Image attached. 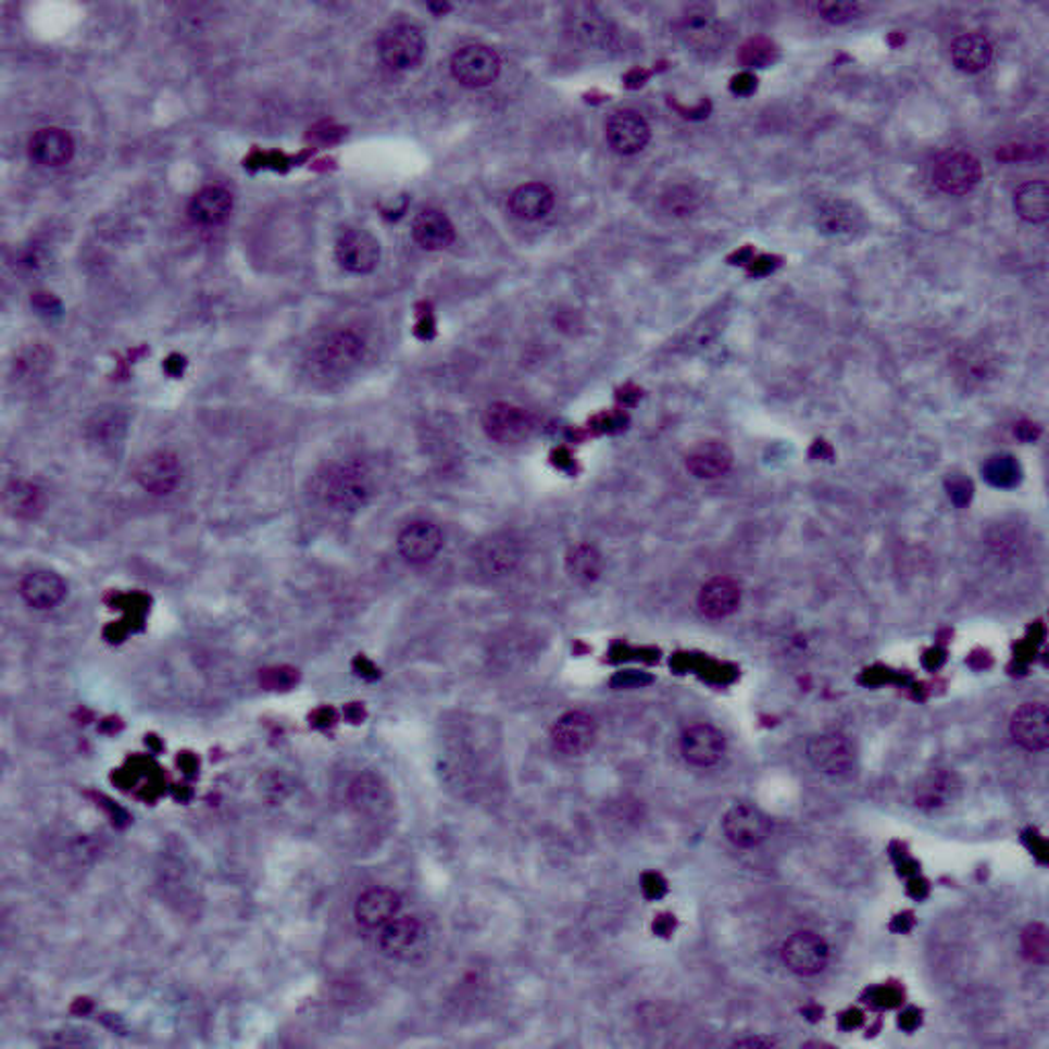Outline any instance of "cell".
I'll return each instance as SVG.
<instances>
[{
  "label": "cell",
  "mask_w": 1049,
  "mask_h": 1049,
  "mask_svg": "<svg viewBox=\"0 0 1049 1049\" xmlns=\"http://www.w3.org/2000/svg\"><path fill=\"white\" fill-rule=\"evenodd\" d=\"M18 595L32 609L50 611L66 599L68 585L54 570L37 569L21 578Z\"/></svg>",
  "instance_id": "obj_15"
},
{
  "label": "cell",
  "mask_w": 1049,
  "mask_h": 1049,
  "mask_svg": "<svg viewBox=\"0 0 1049 1049\" xmlns=\"http://www.w3.org/2000/svg\"><path fill=\"white\" fill-rule=\"evenodd\" d=\"M74 154L71 134L60 127H43L34 134L29 142V157L41 166H62Z\"/></svg>",
  "instance_id": "obj_25"
},
{
  "label": "cell",
  "mask_w": 1049,
  "mask_h": 1049,
  "mask_svg": "<svg viewBox=\"0 0 1049 1049\" xmlns=\"http://www.w3.org/2000/svg\"><path fill=\"white\" fill-rule=\"evenodd\" d=\"M451 72L463 87L482 89L497 80L500 60L495 50L480 43H470L460 48L451 58Z\"/></svg>",
  "instance_id": "obj_9"
},
{
  "label": "cell",
  "mask_w": 1049,
  "mask_h": 1049,
  "mask_svg": "<svg viewBox=\"0 0 1049 1049\" xmlns=\"http://www.w3.org/2000/svg\"><path fill=\"white\" fill-rule=\"evenodd\" d=\"M806 752L810 763L816 766L820 773H826L833 777L849 775L857 761L853 742L838 732H824L810 738Z\"/></svg>",
  "instance_id": "obj_10"
},
{
  "label": "cell",
  "mask_w": 1049,
  "mask_h": 1049,
  "mask_svg": "<svg viewBox=\"0 0 1049 1049\" xmlns=\"http://www.w3.org/2000/svg\"><path fill=\"white\" fill-rule=\"evenodd\" d=\"M678 27H680V34L687 37V41L697 50L710 52L720 48V43H724L722 41L724 34L720 29V23L713 18L710 7H703V4L689 7L680 17Z\"/></svg>",
  "instance_id": "obj_24"
},
{
  "label": "cell",
  "mask_w": 1049,
  "mask_h": 1049,
  "mask_svg": "<svg viewBox=\"0 0 1049 1049\" xmlns=\"http://www.w3.org/2000/svg\"><path fill=\"white\" fill-rule=\"evenodd\" d=\"M523 558V548L515 535L495 534L484 539L476 552V562L484 574L492 578L509 576L519 566Z\"/></svg>",
  "instance_id": "obj_20"
},
{
  "label": "cell",
  "mask_w": 1049,
  "mask_h": 1049,
  "mask_svg": "<svg viewBox=\"0 0 1049 1049\" xmlns=\"http://www.w3.org/2000/svg\"><path fill=\"white\" fill-rule=\"evenodd\" d=\"M726 752V738L712 724H695L680 736V754L689 765L708 769L717 765Z\"/></svg>",
  "instance_id": "obj_14"
},
{
  "label": "cell",
  "mask_w": 1049,
  "mask_h": 1049,
  "mask_svg": "<svg viewBox=\"0 0 1049 1049\" xmlns=\"http://www.w3.org/2000/svg\"><path fill=\"white\" fill-rule=\"evenodd\" d=\"M365 340L357 333L345 328L335 330L316 345V349L312 351L310 367L322 379L337 382L355 372L365 359Z\"/></svg>",
  "instance_id": "obj_2"
},
{
  "label": "cell",
  "mask_w": 1049,
  "mask_h": 1049,
  "mask_svg": "<svg viewBox=\"0 0 1049 1049\" xmlns=\"http://www.w3.org/2000/svg\"><path fill=\"white\" fill-rule=\"evenodd\" d=\"M377 52L382 62L394 71H410L425 55V37L419 27L410 23H398L379 36Z\"/></svg>",
  "instance_id": "obj_5"
},
{
  "label": "cell",
  "mask_w": 1049,
  "mask_h": 1049,
  "mask_svg": "<svg viewBox=\"0 0 1049 1049\" xmlns=\"http://www.w3.org/2000/svg\"><path fill=\"white\" fill-rule=\"evenodd\" d=\"M754 89H757V78H754L752 74L742 72V74L734 76V80H732V90H734L736 95H750V92H752Z\"/></svg>",
  "instance_id": "obj_40"
},
{
  "label": "cell",
  "mask_w": 1049,
  "mask_h": 1049,
  "mask_svg": "<svg viewBox=\"0 0 1049 1049\" xmlns=\"http://www.w3.org/2000/svg\"><path fill=\"white\" fill-rule=\"evenodd\" d=\"M566 570H569L570 578L576 580L578 585H590L603 572V558L595 546L580 544V546L570 550L569 558H566Z\"/></svg>",
  "instance_id": "obj_32"
},
{
  "label": "cell",
  "mask_w": 1049,
  "mask_h": 1049,
  "mask_svg": "<svg viewBox=\"0 0 1049 1049\" xmlns=\"http://www.w3.org/2000/svg\"><path fill=\"white\" fill-rule=\"evenodd\" d=\"M734 463V453L722 441H701L687 455V470L699 480H715L726 476Z\"/></svg>",
  "instance_id": "obj_23"
},
{
  "label": "cell",
  "mask_w": 1049,
  "mask_h": 1049,
  "mask_svg": "<svg viewBox=\"0 0 1049 1049\" xmlns=\"http://www.w3.org/2000/svg\"><path fill=\"white\" fill-rule=\"evenodd\" d=\"M314 495L335 513H357L374 498V474L359 460L330 463L316 476Z\"/></svg>",
  "instance_id": "obj_1"
},
{
  "label": "cell",
  "mask_w": 1049,
  "mask_h": 1049,
  "mask_svg": "<svg viewBox=\"0 0 1049 1049\" xmlns=\"http://www.w3.org/2000/svg\"><path fill=\"white\" fill-rule=\"evenodd\" d=\"M814 220H816V228L824 236L835 240H857L870 228V222L863 214V210L854 205L853 201L840 199V197L822 199L816 208Z\"/></svg>",
  "instance_id": "obj_3"
},
{
  "label": "cell",
  "mask_w": 1049,
  "mask_h": 1049,
  "mask_svg": "<svg viewBox=\"0 0 1049 1049\" xmlns=\"http://www.w3.org/2000/svg\"><path fill=\"white\" fill-rule=\"evenodd\" d=\"M816 11L824 21H828L833 25H845V23H851V21L861 17L865 7L861 2L840 0V2H820Z\"/></svg>",
  "instance_id": "obj_36"
},
{
  "label": "cell",
  "mask_w": 1049,
  "mask_h": 1049,
  "mask_svg": "<svg viewBox=\"0 0 1049 1049\" xmlns=\"http://www.w3.org/2000/svg\"><path fill=\"white\" fill-rule=\"evenodd\" d=\"M697 205H699L697 193H695L694 189H689V187H675V189H671L669 193L662 196V208H664L669 214H694Z\"/></svg>",
  "instance_id": "obj_37"
},
{
  "label": "cell",
  "mask_w": 1049,
  "mask_h": 1049,
  "mask_svg": "<svg viewBox=\"0 0 1049 1049\" xmlns=\"http://www.w3.org/2000/svg\"><path fill=\"white\" fill-rule=\"evenodd\" d=\"M1014 212L1029 224H1044L1049 217V189L1046 180L1023 183L1014 191Z\"/></svg>",
  "instance_id": "obj_30"
},
{
  "label": "cell",
  "mask_w": 1049,
  "mask_h": 1049,
  "mask_svg": "<svg viewBox=\"0 0 1049 1049\" xmlns=\"http://www.w3.org/2000/svg\"><path fill=\"white\" fill-rule=\"evenodd\" d=\"M421 937H423L421 921L414 919V916L398 914L394 921H390L377 933V947L386 958L400 960V958H407L410 951L416 949V945L421 942Z\"/></svg>",
  "instance_id": "obj_21"
},
{
  "label": "cell",
  "mask_w": 1049,
  "mask_h": 1049,
  "mask_svg": "<svg viewBox=\"0 0 1049 1049\" xmlns=\"http://www.w3.org/2000/svg\"><path fill=\"white\" fill-rule=\"evenodd\" d=\"M555 203L553 191L544 183H527L521 185L515 193L511 196L509 208L519 220L535 222L550 214Z\"/></svg>",
  "instance_id": "obj_26"
},
{
  "label": "cell",
  "mask_w": 1049,
  "mask_h": 1049,
  "mask_svg": "<svg viewBox=\"0 0 1049 1049\" xmlns=\"http://www.w3.org/2000/svg\"><path fill=\"white\" fill-rule=\"evenodd\" d=\"M482 427L492 441L516 445L527 441L534 435L535 421L527 410L519 409L509 402H497L484 412Z\"/></svg>",
  "instance_id": "obj_8"
},
{
  "label": "cell",
  "mask_w": 1049,
  "mask_h": 1049,
  "mask_svg": "<svg viewBox=\"0 0 1049 1049\" xmlns=\"http://www.w3.org/2000/svg\"><path fill=\"white\" fill-rule=\"evenodd\" d=\"M740 597L742 592L736 580L715 576L699 590L697 607L708 620H726L740 605Z\"/></svg>",
  "instance_id": "obj_22"
},
{
  "label": "cell",
  "mask_w": 1049,
  "mask_h": 1049,
  "mask_svg": "<svg viewBox=\"0 0 1049 1049\" xmlns=\"http://www.w3.org/2000/svg\"><path fill=\"white\" fill-rule=\"evenodd\" d=\"M607 142L620 154H638L650 142V125L638 111H615L607 122Z\"/></svg>",
  "instance_id": "obj_17"
},
{
  "label": "cell",
  "mask_w": 1049,
  "mask_h": 1049,
  "mask_svg": "<svg viewBox=\"0 0 1049 1049\" xmlns=\"http://www.w3.org/2000/svg\"><path fill=\"white\" fill-rule=\"evenodd\" d=\"M982 178L978 159L970 152L951 150L941 154L933 164V183L947 196L970 193Z\"/></svg>",
  "instance_id": "obj_7"
},
{
  "label": "cell",
  "mask_w": 1049,
  "mask_h": 1049,
  "mask_svg": "<svg viewBox=\"0 0 1049 1049\" xmlns=\"http://www.w3.org/2000/svg\"><path fill=\"white\" fill-rule=\"evenodd\" d=\"M951 497L958 504H965L970 500V484L967 482L951 484Z\"/></svg>",
  "instance_id": "obj_41"
},
{
  "label": "cell",
  "mask_w": 1049,
  "mask_h": 1049,
  "mask_svg": "<svg viewBox=\"0 0 1049 1049\" xmlns=\"http://www.w3.org/2000/svg\"><path fill=\"white\" fill-rule=\"evenodd\" d=\"M779 58V48L769 37H750L738 50V60L747 68H766Z\"/></svg>",
  "instance_id": "obj_33"
},
{
  "label": "cell",
  "mask_w": 1049,
  "mask_h": 1049,
  "mask_svg": "<svg viewBox=\"0 0 1049 1049\" xmlns=\"http://www.w3.org/2000/svg\"><path fill=\"white\" fill-rule=\"evenodd\" d=\"M773 1046H777L773 1039H763V1037L736 1041V1048H773Z\"/></svg>",
  "instance_id": "obj_42"
},
{
  "label": "cell",
  "mask_w": 1049,
  "mask_h": 1049,
  "mask_svg": "<svg viewBox=\"0 0 1049 1049\" xmlns=\"http://www.w3.org/2000/svg\"><path fill=\"white\" fill-rule=\"evenodd\" d=\"M1014 742L1029 752H1044L1049 747V712L1046 703H1023L1011 717Z\"/></svg>",
  "instance_id": "obj_16"
},
{
  "label": "cell",
  "mask_w": 1049,
  "mask_h": 1049,
  "mask_svg": "<svg viewBox=\"0 0 1049 1049\" xmlns=\"http://www.w3.org/2000/svg\"><path fill=\"white\" fill-rule=\"evenodd\" d=\"M444 532L427 519H414L400 529L396 548L410 566H427L444 550Z\"/></svg>",
  "instance_id": "obj_6"
},
{
  "label": "cell",
  "mask_w": 1049,
  "mask_h": 1049,
  "mask_svg": "<svg viewBox=\"0 0 1049 1049\" xmlns=\"http://www.w3.org/2000/svg\"><path fill=\"white\" fill-rule=\"evenodd\" d=\"M337 261L349 273H372L379 261V242L370 232H342L337 240Z\"/></svg>",
  "instance_id": "obj_19"
},
{
  "label": "cell",
  "mask_w": 1049,
  "mask_h": 1049,
  "mask_svg": "<svg viewBox=\"0 0 1049 1049\" xmlns=\"http://www.w3.org/2000/svg\"><path fill=\"white\" fill-rule=\"evenodd\" d=\"M982 474L996 488H1011L1021 478V467L1011 455H996L984 463Z\"/></svg>",
  "instance_id": "obj_34"
},
{
  "label": "cell",
  "mask_w": 1049,
  "mask_h": 1049,
  "mask_svg": "<svg viewBox=\"0 0 1049 1049\" xmlns=\"http://www.w3.org/2000/svg\"><path fill=\"white\" fill-rule=\"evenodd\" d=\"M4 507L17 519H36L43 511V492L32 482H15L4 492Z\"/></svg>",
  "instance_id": "obj_31"
},
{
  "label": "cell",
  "mask_w": 1049,
  "mask_h": 1049,
  "mask_svg": "<svg viewBox=\"0 0 1049 1049\" xmlns=\"http://www.w3.org/2000/svg\"><path fill=\"white\" fill-rule=\"evenodd\" d=\"M134 478L140 484L143 492L152 497H168L177 490L178 484L183 480V470L177 455L168 451H154L138 462L134 470Z\"/></svg>",
  "instance_id": "obj_12"
},
{
  "label": "cell",
  "mask_w": 1049,
  "mask_h": 1049,
  "mask_svg": "<svg viewBox=\"0 0 1049 1049\" xmlns=\"http://www.w3.org/2000/svg\"><path fill=\"white\" fill-rule=\"evenodd\" d=\"M412 236L423 249L441 250L453 242L455 230L447 215L437 210H423L412 222Z\"/></svg>",
  "instance_id": "obj_28"
},
{
  "label": "cell",
  "mask_w": 1049,
  "mask_h": 1049,
  "mask_svg": "<svg viewBox=\"0 0 1049 1049\" xmlns=\"http://www.w3.org/2000/svg\"><path fill=\"white\" fill-rule=\"evenodd\" d=\"M232 212V196L224 187H203L189 203V215L201 226H217Z\"/></svg>",
  "instance_id": "obj_29"
},
{
  "label": "cell",
  "mask_w": 1049,
  "mask_h": 1049,
  "mask_svg": "<svg viewBox=\"0 0 1049 1049\" xmlns=\"http://www.w3.org/2000/svg\"><path fill=\"white\" fill-rule=\"evenodd\" d=\"M597 740V724L585 712H570L562 715L552 728V742L555 750L569 757L585 754Z\"/></svg>",
  "instance_id": "obj_18"
},
{
  "label": "cell",
  "mask_w": 1049,
  "mask_h": 1049,
  "mask_svg": "<svg viewBox=\"0 0 1049 1049\" xmlns=\"http://www.w3.org/2000/svg\"><path fill=\"white\" fill-rule=\"evenodd\" d=\"M261 680L267 685L269 689H287L294 685L296 675L289 669H273L261 676Z\"/></svg>",
  "instance_id": "obj_39"
},
{
  "label": "cell",
  "mask_w": 1049,
  "mask_h": 1049,
  "mask_svg": "<svg viewBox=\"0 0 1049 1049\" xmlns=\"http://www.w3.org/2000/svg\"><path fill=\"white\" fill-rule=\"evenodd\" d=\"M1021 949H1023L1025 960L1037 963V965H1046V963H1048L1049 951L1048 928H1046V925L1033 923V925L1027 926V928L1023 931V935H1021Z\"/></svg>",
  "instance_id": "obj_35"
},
{
  "label": "cell",
  "mask_w": 1049,
  "mask_h": 1049,
  "mask_svg": "<svg viewBox=\"0 0 1049 1049\" xmlns=\"http://www.w3.org/2000/svg\"><path fill=\"white\" fill-rule=\"evenodd\" d=\"M576 36L583 37L590 46H609L613 39V32L609 29V23L603 18L587 17L578 23Z\"/></svg>",
  "instance_id": "obj_38"
},
{
  "label": "cell",
  "mask_w": 1049,
  "mask_h": 1049,
  "mask_svg": "<svg viewBox=\"0 0 1049 1049\" xmlns=\"http://www.w3.org/2000/svg\"><path fill=\"white\" fill-rule=\"evenodd\" d=\"M402 910V900L398 891L391 888L365 889L357 898L353 914L357 925L367 933H379L384 926L394 921Z\"/></svg>",
  "instance_id": "obj_13"
},
{
  "label": "cell",
  "mask_w": 1049,
  "mask_h": 1049,
  "mask_svg": "<svg viewBox=\"0 0 1049 1049\" xmlns=\"http://www.w3.org/2000/svg\"><path fill=\"white\" fill-rule=\"evenodd\" d=\"M722 828L734 847L752 849L765 842L771 835V820L752 803H736L724 814Z\"/></svg>",
  "instance_id": "obj_11"
},
{
  "label": "cell",
  "mask_w": 1049,
  "mask_h": 1049,
  "mask_svg": "<svg viewBox=\"0 0 1049 1049\" xmlns=\"http://www.w3.org/2000/svg\"><path fill=\"white\" fill-rule=\"evenodd\" d=\"M782 960L789 972L810 978L826 970L831 947L814 931H798L789 935L782 947Z\"/></svg>",
  "instance_id": "obj_4"
},
{
  "label": "cell",
  "mask_w": 1049,
  "mask_h": 1049,
  "mask_svg": "<svg viewBox=\"0 0 1049 1049\" xmlns=\"http://www.w3.org/2000/svg\"><path fill=\"white\" fill-rule=\"evenodd\" d=\"M992 43L982 34H965L958 37L951 46V60L956 68L967 74L986 71L992 62Z\"/></svg>",
  "instance_id": "obj_27"
}]
</instances>
